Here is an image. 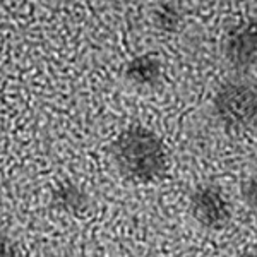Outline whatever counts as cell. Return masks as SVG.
I'll return each mask as SVG.
<instances>
[{
	"mask_svg": "<svg viewBox=\"0 0 257 257\" xmlns=\"http://www.w3.org/2000/svg\"><path fill=\"white\" fill-rule=\"evenodd\" d=\"M110 155L120 175L134 184L158 180L168 168L163 139L143 125H131L118 132L110 146Z\"/></svg>",
	"mask_w": 257,
	"mask_h": 257,
	"instance_id": "1",
	"label": "cell"
},
{
	"mask_svg": "<svg viewBox=\"0 0 257 257\" xmlns=\"http://www.w3.org/2000/svg\"><path fill=\"white\" fill-rule=\"evenodd\" d=\"M214 117L228 131H242L257 118V88L248 82L223 84L213 98Z\"/></svg>",
	"mask_w": 257,
	"mask_h": 257,
	"instance_id": "2",
	"label": "cell"
},
{
	"mask_svg": "<svg viewBox=\"0 0 257 257\" xmlns=\"http://www.w3.org/2000/svg\"><path fill=\"white\" fill-rule=\"evenodd\" d=\"M190 214L202 228L221 230L231 219V206L223 190L213 184H201L189 199Z\"/></svg>",
	"mask_w": 257,
	"mask_h": 257,
	"instance_id": "3",
	"label": "cell"
},
{
	"mask_svg": "<svg viewBox=\"0 0 257 257\" xmlns=\"http://www.w3.org/2000/svg\"><path fill=\"white\" fill-rule=\"evenodd\" d=\"M223 53L228 64L237 70L257 65V19H245L226 33Z\"/></svg>",
	"mask_w": 257,
	"mask_h": 257,
	"instance_id": "4",
	"label": "cell"
},
{
	"mask_svg": "<svg viewBox=\"0 0 257 257\" xmlns=\"http://www.w3.org/2000/svg\"><path fill=\"white\" fill-rule=\"evenodd\" d=\"M50 204H52L53 209L62 214L79 218L89 211L91 197L79 184H76L72 180H64L52 189Z\"/></svg>",
	"mask_w": 257,
	"mask_h": 257,
	"instance_id": "5",
	"label": "cell"
},
{
	"mask_svg": "<svg viewBox=\"0 0 257 257\" xmlns=\"http://www.w3.org/2000/svg\"><path fill=\"white\" fill-rule=\"evenodd\" d=\"M123 77L128 84L143 89L158 86L163 77V64L153 53H141L132 57L123 67Z\"/></svg>",
	"mask_w": 257,
	"mask_h": 257,
	"instance_id": "6",
	"label": "cell"
},
{
	"mask_svg": "<svg viewBox=\"0 0 257 257\" xmlns=\"http://www.w3.org/2000/svg\"><path fill=\"white\" fill-rule=\"evenodd\" d=\"M151 19L156 30L165 33H175L180 30L182 23H184V12L177 4L163 2L153 9Z\"/></svg>",
	"mask_w": 257,
	"mask_h": 257,
	"instance_id": "7",
	"label": "cell"
},
{
	"mask_svg": "<svg viewBox=\"0 0 257 257\" xmlns=\"http://www.w3.org/2000/svg\"><path fill=\"white\" fill-rule=\"evenodd\" d=\"M242 199L248 208L257 211V173L250 175L242 184Z\"/></svg>",
	"mask_w": 257,
	"mask_h": 257,
	"instance_id": "8",
	"label": "cell"
},
{
	"mask_svg": "<svg viewBox=\"0 0 257 257\" xmlns=\"http://www.w3.org/2000/svg\"><path fill=\"white\" fill-rule=\"evenodd\" d=\"M2 257H23L18 243L7 235H2Z\"/></svg>",
	"mask_w": 257,
	"mask_h": 257,
	"instance_id": "9",
	"label": "cell"
},
{
	"mask_svg": "<svg viewBox=\"0 0 257 257\" xmlns=\"http://www.w3.org/2000/svg\"><path fill=\"white\" fill-rule=\"evenodd\" d=\"M238 257H257V250H254V252H245V254H242V255H238Z\"/></svg>",
	"mask_w": 257,
	"mask_h": 257,
	"instance_id": "10",
	"label": "cell"
}]
</instances>
